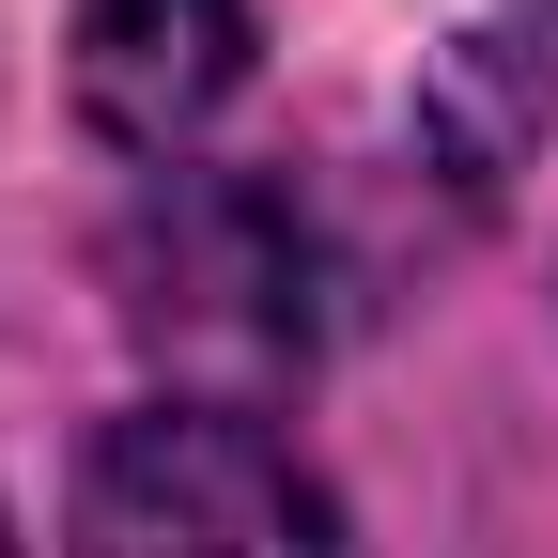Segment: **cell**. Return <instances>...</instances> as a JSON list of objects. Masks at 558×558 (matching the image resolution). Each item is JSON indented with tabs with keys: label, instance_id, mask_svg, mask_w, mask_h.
I'll return each mask as SVG.
<instances>
[{
	"label": "cell",
	"instance_id": "1",
	"mask_svg": "<svg viewBox=\"0 0 558 558\" xmlns=\"http://www.w3.org/2000/svg\"><path fill=\"white\" fill-rule=\"evenodd\" d=\"M78 558H341L326 481L248 403H140L78 450Z\"/></svg>",
	"mask_w": 558,
	"mask_h": 558
},
{
	"label": "cell",
	"instance_id": "2",
	"mask_svg": "<svg viewBox=\"0 0 558 558\" xmlns=\"http://www.w3.org/2000/svg\"><path fill=\"white\" fill-rule=\"evenodd\" d=\"M140 326L156 341H233V373L311 357V311H295V233L233 186H171L156 233H140Z\"/></svg>",
	"mask_w": 558,
	"mask_h": 558
},
{
	"label": "cell",
	"instance_id": "4",
	"mask_svg": "<svg viewBox=\"0 0 558 558\" xmlns=\"http://www.w3.org/2000/svg\"><path fill=\"white\" fill-rule=\"evenodd\" d=\"M0 558H16V527H0Z\"/></svg>",
	"mask_w": 558,
	"mask_h": 558
},
{
	"label": "cell",
	"instance_id": "3",
	"mask_svg": "<svg viewBox=\"0 0 558 558\" xmlns=\"http://www.w3.org/2000/svg\"><path fill=\"white\" fill-rule=\"evenodd\" d=\"M233 78H248V0H94L78 16V109L124 156L202 140Z\"/></svg>",
	"mask_w": 558,
	"mask_h": 558
}]
</instances>
